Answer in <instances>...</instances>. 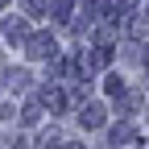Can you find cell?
I'll return each mask as SVG.
<instances>
[{
  "label": "cell",
  "instance_id": "1",
  "mask_svg": "<svg viewBox=\"0 0 149 149\" xmlns=\"http://www.w3.org/2000/svg\"><path fill=\"white\" fill-rule=\"evenodd\" d=\"M33 54H50L54 50V42H50V37H33V46H29Z\"/></svg>",
  "mask_w": 149,
  "mask_h": 149
}]
</instances>
